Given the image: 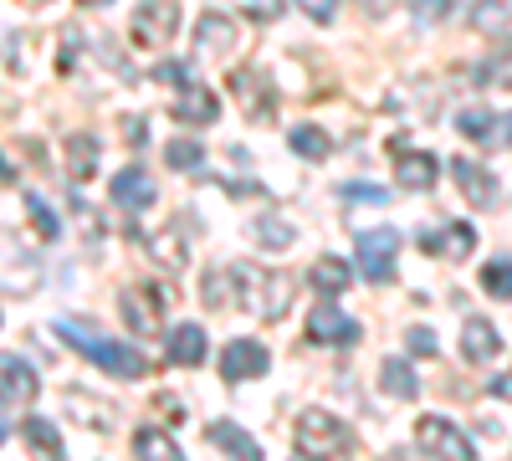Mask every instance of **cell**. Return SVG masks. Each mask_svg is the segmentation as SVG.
Wrapping results in <instances>:
<instances>
[{
	"label": "cell",
	"instance_id": "obj_25",
	"mask_svg": "<svg viewBox=\"0 0 512 461\" xmlns=\"http://www.w3.org/2000/svg\"><path fill=\"white\" fill-rule=\"evenodd\" d=\"M205 441H210V446H221V451H231V456L262 461V446H256L241 426H231V421H210V426H205Z\"/></svg>",
	"mask_w": 512,
	"mask_h": 461
},
{
	"label": "cell",
	"instance_id": "obj_35",
	"mask_svg": "<svg viewBox=\"0 0 512 461\" xmlns=\"http://www.w3.org/2000/svg\"><path fill=\"white\" fill-rule=\"evenodd\" d=\"M149 257H154V262H164L169 272H180V267H185V251H180V241L169 236V231L149 236Z\"/></svg>",
	"mask_w": 512,
	"mask_h": 461
},
{
	"label": "cell",
	"instance_id": "obj_13",
	"mask_svg": "<svg viewBox=\"0 0 512 461\" xmlns=\"http://www.w3.org/2000/svg\"><path fill=\"white\" fill-rule=\"evenodd\" d=\"M451 180L461 185V195L477 205V211H492L497 205V175L477 159H451Z\"/></svg>",
	"mask_w": 512,
	"mask_h": 461
},
{
	"label": "cell",
	"instance_id": "obj_1",
	"mask_svg": "<svg viewBox=\"0 0 512 461\" xmlns=\"http://www.w3.org/2000/svg\"><path fill=\"white\" fill-rule=\"evenodd\" d=\"M57 339H62L67 349H77L82 359H93L98 369L118 374V380H144V374H149V359H144L139 349H128V344L108 339V333H98L93 323H77V318H57Z\"/></svg>",
	"mask_w": 512,
	"mask_h": 461
},
{
	"label": "cell",
	"instance_id": "obj_15",
	"mask_svg": "<svg viewBox=\"0 0 512 461\" xmlns=\"http://www.w3.org/2000/svg\"><path fill=\"white\" fill-rule=\"evenodd\" d=\"M210 354V333L200 323H180V328H169V339H164V359L169 364H180V369H195L205 364Z\"/></svg>",
	"mask_w": 512,
	"mask_h": 461
},
{
	"label": "cell",
	"instance_id": "obj_32",
	"mask_svg": "<svg viewBox=\"0 0 512 461\" xmlns=\"http://www.w3.org/2000/svg\"><path fill=\"white\" fill-rule=\"evenodd\" d=\"M456 129L472 139V144H497V129H502V123H497L487 108H466V113L456 118Z\"/></svg>",
	"mask_w": 512,
	"mask_h": 461
},
{
	"label": "cell",
	"instance_id": "obj_41",
	"mask_svg": "<svg viewBox=\"0 0 512 461\" xmlns=\"http://www.w3.org/2000/svg\"><path fill=\"white\" fill-rule=\"evenodd\" d=\"M344 195H349V200H369V205H384V200H390V190H379V185H349Z\"/></svg>",
	"mask_w": 512,
	"mask_h": 461
},
{
	"label": "cell",
	"instance_id": "obj_48",
	"mask_svg": "<svg viewBox=\"0 0 512 461\" xmlns=\"http://www.w3.org/2000/svg\"><path fill=\"white\" fill-rule=\"evenodd\" d=\"M77 6H113V0H77Z\"/></svg>",
	"mask_w": 512,
	"mask_h": 461
},
{
	"label": "cell",
	"instance_id": "obj_12",
	"mask_svg": "<svg viewBox=\"0 0 512 461\" xmlns=\"http://www.w3.org/2000/svg\"><path fill=\"white\" fill-rule=\"evenodd\" d=\"M154 200H159V185L149 180V170H139V164H128L123 175H113V205H118V211L139 216V211H149Z\"/></svg>",
	"mask_w": 512,
	"mask_h": 461
},
{
	"label": "cell",
	"instance_id": "obj_46",
	"mask_svg": "<svg viewBox=\"0 0 512 461\" xmlns=\"http://www.w3.org/2000/svg\"><path fill=\"white\" fill-rule=\"evenodd\" d=\"M0 185H16V170H11L6 159H0Z\"/></svg>",
	"mask_w": 512,
	"mask_h": 461
},
{
	"label": "cell",
	"instance_id": "obj_50",
	"mask_svg": "<svg viewBox=\"0 0 512 461\" xmlns=\"http://www.w3.org/2000/svg\"><path fill=\"white\" fill-rule=\"evenodd\" d=\"M507 144H512V118H507Z\"/></svg>",
	"mask_w": 512,
	"mask_h": 461
},
{
	"label": "cell",
	"instance_id": "obj_8",
	"mask_svg": "<svg viewBox=\"0 0 512 461\" xmlns=\"http://www.w3.org/2000/svg\"><path fill=\"white\" fill-rule=\"evenodd\" d=\"M395 257H400V231L379 226V231L359 236V272H364V282H374V287L395 282Z\"/></svg>",
	"mask_w": 512,
	"mask_h": 461
},
{
	"label": "cell",
	"instance_id": "obj_10",
	"mask_svg": "<svg viewBox=\"0 0 512 461\" xmlns=\"http://www.w3.org/2000/svg\"><path fill=\"white\" fill-rule=\"evenodd\" d=\"M231 93H236V103L246 108V118H251V123H267V118H272L277 93H272L267 72H256V67H236V72H231Z\"/></svg>",
	"mask_w": 512,
	"mask_h": 461
},
{
	"label": "cell",
	"instance_id": "obj_19",
	"mask_svg": "<svg viewBox=\"0 0 512 461\" xmlns=\"http://www.w3.org/2000/svg\"><path fill=\"white\" fill-rule=\"evenodd\" d=\"M420 246L431 251V257H456V262H461V257H472V251H477V231L466 226V221H456V226H446L441 236H436V231H425Z\"/></svg>",
	"mask_w": 512,
	"mask_h": 461
},
{
	"label": "cell",
	"instance_id": "obj_22",
	"mask_svg": "<svg viewBox=\"0 0 512 461\" xmlns=\"http://www.w3.org/2000/svg\"><path fill=\"white\" fill-rule=\"evenodd\" d=\"M308 282L323 292V298H338V292H349V282H354V267H349L344 257H318V262L308 267Z\"/></svg>",
	"mask_w": 512,
	"mask_h": 461
},
{
	"label": "cell",
	"instance_id": "obj_21",
	"mask_svg": "<svg viewBox=\"0 0 512 461\" xmlns=\"http://www.w3.org/2000/svg\"><path fill=\"white\" fill-rule=\"evenodd\" d=\"M195 47L200 52H231L236 47V21L221 16V11H205L200 26H195Z\"/></svg>",
	"mask_w": 512,
	"mask_h": 461
},
{
	"label": "cell",
	"instance_id": "obj_26",
	"mask_svg": "<svg viewBox=\"0 0 512 461\" xmlns=\"http://www.w3.org/2000/svg\"><path fill=\"white\" fill-rule=\"evenodd\" d=\"M472 26L482 36H512V0H477V6H472Z\"/></svg>",
	"mask_w": 512,
	"mask_h": 461
},
{
	"label": "cell",
	"instance_id": "obj_45",
	"mask_svg": "<svg viewBox=\"0 0 512 461\" xmlns=\"http://www.w3.org/2000/svg\"><path fill=\"white\" fill-rule=\"evenodd\" d=\"M492 395H497V400H512V369L492 380Z\"/></svg>",
	"mask_w": 512,
	"mask_h": 461
},
{
	"label": "cell",
	"instance_id": "obj_40",
	"mask_svg": "<svg viewBox=\"0 0 512 461\" xmlns=\"http://www.w3.org/2000/svg\"><path fill=\"white\" fill-rule=\"evenodd\" d=\"M154 77H159V82H175V88H190V82H195L185 62H164V67H159Z\"/></svg>",
	"mask_w": 512,
	"mask_h": 461
},
{
	"label": "cell",
	"instance_id": "obj_2",
	"mask_svg": "<svg viewBox=\"0 0 512 461\" xmlns=\"http://www.w3.org/2000/svg\"><path fill=\"white\" fill-rule=\"evenodd\" d=\"M226 272H231V282L241 287V303L262 318V323L287 318V308H292V282H287L282 272H267V267H256V262H231Z\"/></svg>",
	"mask_w": 512,
	"mask_h": 461
},
{
	"label": "cell",
	"instance_id": "obj_31",
	"mask_svg": "<svg viewBox=\"0 0 512 461\" xmlns=\"http://www.w3.org/2000/svg\"><path fill=\"white\" fill-rule=\"evenodd\" d=\"M21 436L36 456H62V436H57V426L47 421V415H31V421L21 426Z\"/></svg>",
	"mask_w": 512,
	"mask_h": 461
},
{
	"label": "cell",
	"instance_id": "obj_38",
	"mask_svg": "<svg viewBox=\"0 0 512 461\" xmlns=\"http://www.w3.org/2000/svg\"><path fill=\"white\" fill-rule=\"evenodd\" d=\"M297 6H303V16L318 21V26H328V21L338 16V0H297Z\"/></svg>",
	"mask_w": 512,
	"mask_h": 461
},
{
	"label": "cell",
	"instance_id": "obj_33",
	"mask_svg": "<svg viewBox=\"0 0 512 461\" xmlns=\"http://www.w3.org/2000/svg\"><path fill=\"white\" fill-rule=\"evenodd\" d=\"M26 211H31V226L41 231V241H57L62 236V221L47 200H41V190H26Z\"/></svg>",
	"mask_w": 512,
	"mask_h": 461
},
{
	"label": "cell",
	"instance_id": "obj_11",
	"mask_svg": "<svg viewBox=\"0 0 512 461\" xmlns=\"http://www.w3.org/2000/svg\"><path fill=\"white\" fill-rule=\"evenodd\" d=\"M267 369H272V354H267L262 339H236V344H226V354H221V374H226L231 385L262 380Z\"/></svg>",
	"mask_w": 512,
	"mask_h": 461
},
{
	"label": "cell",
	"instance_id": "obj_27",
	"mask_svg": "<svg viewBox=\"0 0 512 461\" xmlns=\"http://www.w3.org/2000/svg\"><path fill=\"white\" fill-rule=\"evenodd\" d=\"M251 236H256V246H267V251H287L292 241H297V231H292V221H282L277 211H262L251 221Z\"/></svg>",
	"mask_w": 512,
	"mask_h": 461
},
{
	"label": "cell",
	"instance_id": "obj_29",
	"mask_svg": "<svg viewBox=\"0 0 512 461\" xmlns=\"http://www.w3.org/2000/svg\"><path fill=\"white\" fill-rule=\"evenodd\" d=\"M134 456H144V461H180V446L159 426H144V431H134Z\"/></svg>",
	"mask_w": 512,
	"mask_h": 461
},
{
	"label": "cell",
	"instance_id": "obj_4",
	"mask_svg": "<svg viewBox=\"0 0 512 461\" xmlns=\"http://www.w3.org/2000/svg\"><path fill=\"white\" fill-rule=\"evenodd\" d=\"M118 313H123V328L139 333V339H164V313H169V292L139 282V287H123L118 292Z\"/></svg>",
	"mask_w": 512,
	"mask_h": 461
},
{
	"label": "cell",
	"instance_id": "obj_47",
	"mask_svg": "<svg viewBox=\"0 0 512 461\" xmlns=\"http://www.w3.org/2000/svg\"><path fill=\"white\" fill-rule=\"evenodd\" d=\"M6 441H11V426H6V421H0V446H6Z\"/></svg>",
	"mask_w": 512,
	"mask_h": 461
},
{
	"label": "cell",
	"instance_id": "obj_36",
	"mask_svg": "<svg viewBox=\"0 0 512 461\" xmlns=\"http://www.w3.org/2000/svg\"><path fill=\"white\" fill-rule=\"evenodd\" d=\"M482 82H487V88H507V93H512V47L497 52V57L482 67Z\"/></svg>",
	"mask_w": 512,
	"mask_h": 461
},
{
	"label": "cell",
	"instance_id": "obj_24",
	"mask_svg": "<svg viewBox=\"0 0 512 461\" xmlns=\"http://www.w3.org/2000/svg\"><path fill=\"white\" fill-rule=\"evenodd\" d=\"M379 390L395 395V400H415V395H420L415 364H410V359H384V364H379Z\"/></svg>",
	"mask_w": 512,
	"mask_h": 461
},
{
	"label": "cell",
	"instance_id": "obj_30",
	"mask_svg": "<svg viewBox=\"0 0 512 461\" xmlns=\"http://www.w3.org/2000/svg\"><path fill=\"white\" fill-rule=\"evenodd\" d=\"M164 164H169V170H180V175H200L205 170V149L195 139H169L164 144Z\"/></svg>",
	"mask_w": 512,
	"mask_h": 461
},
{
	"label": "cell",
	"instance_id": "obj_42",
	"mask_svg": "<svg viewBox=\"0 0 512 461\" xmlns=\"http://www.w3.org/2000/svg\"><path fill=\"white\" fill-rule=\"evenodd\" d=\"M359 6H364V16H369V21H384V16H390V11L400 6V0H359Z\"/></svg>",
	"mask_w": 512,
	"mask_h": 461
},
{
	"label": "cell",
	"instance_id": "obj_14",
	"mask_svg": "<svg viewBox=\"0 0 512 461\" xmlns=\"http://www.w3.org/2000/svg\"><path fill=\"white\" fill-rule=\"evenodd\" d=\"M41 390L36 369L21 354H0V405H31Z\"/></svg>",
	"mask_w": 512,
	"mask_h": 461
},
{
	"label": "cell",
	"instance_id": "obj_23",
	"mask_svg": "<svg viewBox=\"0 0 512 461\" xmlns=\"http://www.w3.org/2000/svg\"><path fill=\"white\" fill-rule=\"evenodd\" d=\"M98 154H103L98 134H72L67 139V175L72 180H93L98 175Z\"/></svg>",
	"mask_w": 512,
	"mask_h": 461
},
{
	"label": "cell",
	"instance_id": "obj_44",
	"mask_svg": "<svg viewBox=\"0 0 512 461\" xmlns=\"http://www.w3.org/2000/svg\"><path fill=\"white\" fill-rule=\"evenodd\" d=\"M123 129H128V144H134V149H144V139H149V134H144V118H128Z\"/></svg>",
	"mask_w": 512,
	"mask_h": 461
},
{
	"label": "cell",
	"instance_id": "obj_16",
	"mask_svg": "<svg viewBox=\"0 0 512 461\" xmlns=\"http://www.w3.org/2000/svg\"><path fill=\"white\" fill-rule=\"evenodd\" d=\"M221 118V98L205 88V82H190V88H180L175 98V123H185V129H205V123Z\"/></svg>",
	"mask_w": 512,
	"mask_h": 461
},
{
	"label": "cell",
	"instance_id": "obj_43",
	"mask_svg": "<svg viewBox=\"0 0 512 461\" xmlns=\"http://www.w3.org/2000/svg\"><path fill=\"white\" fill-rule=\"evenodd\" d=\"M251 16H256V21H272V16H282V0H256Z\"/></svg>",
	"mask_w": 512,
	"mask_h": 461
},
{
	"label": "cell",
	"instance_id": "obj_34",
	"mask_svg": "<svg viewBox=\"0 0 512 461\" xmlns=\"http://www.w3.org/2000/svg\"><path fill=\"white\" fill-rule=\"evenodd\" d=\"M482 287L492 292V298L512 303V257H497V262H487V267H482Z\"/></svg>",
	"mask_w": 512,
	"mask_h": 461
},
{
	"label": "cell",
	"instance_id": "obj_17",
	"mask_svg": "<svg viewBox=\"0 0 512 461\" xmlns=\"http://www.w3.org/2000/svg\"><path fill=\"white\" fill-rule=\"evenodd\" d=\"M461 354L472 359V364H492L497 354H502V333L492 328V318H466L461 323Z\"/></svg>",
	"mask_w": 512,
	"mask_h": 461
},
{
	"label": "cell",
	"instance_id": "obj_18",
	"mask_svg": "<svg viewBox=\"0 0 512 461\" xmlns=\"http://www.w3.org/2000/svg\"><path fill=\"white\" fill-rule=\"evenodd\" d=\"M62 405H67V415L77 426H93V431H113L118 421H113V405L108 400H98V395H82V390H62Z\"/></svg>",
	"mask_w": 512,
	"mask_h": 461
},
{
	"label": "cell",
	"instance_id": "obj_37",
	"mask_svg": "<svg viewBox=\"0 0 512 461\" xmlns=\"http://www.w3.org/2000/svg\"><path fill=\"white\" fill-rule=\"evenodd\" d=\"M405 344H410V354H415V359H431V354H441V344H436V333L425 328V323L405 333Z\"/></svg>",
	"mask_w": 512,
	"mask_h": 461
},
{
	"label": "cell",
	"instance_id": "obj_6",
	"mask_svg": "<svg viewBox=\"0 0 512 461\" xmlns=\"http://www.w3.org/2000/svg\"><path fill=\"white\" fill-rule=\"evenodd\" d=\"M415 446L420 456H451V461H477V446L461 426H451L446 415H420L415 421Z\"/></svg>",
	"mask_w": 512,
	"mask_h": 461
},
{
	"label": "cell",
	"instance_id": "obj_28",
	"mask_svg": "<svg viewBox=\"0 0 512 461\" xmlns=\"http://www.w3.org/2000/svg\"><path fill=\"white\" fill-rule=\"evenodd\" d=\"M287 144H292V154H303V159H328L333 154V139H328V129H318V123H297V129H287Z\"/></svg>",
	"mask_w": 512,
	"mask_h": 461
},
{
	"label": "cell",
	"instance_id": "obj_20",
	"mask_svg": "<svg viewBox=\"0 0 512 461\" xmlns=\"http://www.w3.org/2000/svg\"><path fill=\"white\" fill-rule=\"evenodd\" d=\"M395 180H400V190L425 195V190H436L441 164H436V154H405V159H400V170H395Z\"/></svg>",
	"mask_w": 512,
	"mask_h": 461
},
{
	"label": "cell",
	"instance_id": "obj_39",
	"mask_svg": "<svg viewBox=\"0 0 512 461\" xmlns=\"http://www.w3.org/2000/svg\"><path fill=\"white\" fill-rule=\"evenodd\" d=\"M420 21H446L451 16V0H415V6H410Z\"/></svg>",
	"mask_w": 512,
	"mask_h": 461
},
{
	"label": "cell",
	"instance_id": "obj_7",
	"mask_svg": "<svg viewBox=\"0 0 512 461\" xmlns=\"http://www.w3.org/2000/svg\"><path fill=\"white\" fill-rule=\"evenodd\" d=\"M180 31V6L175 0H144V6L134 11V21H128V41L134 47H169Z\"/></svg>",
	"mask_w": 512,
	"mask_h": 461
},
{
	"label": "cell",
	"instance_id": "obj_3",
	"mask_svg": "<svg viewBox=\"0 0 512 461\" xmlns=\"http://www.w3.org/2000/svg\"><path fill=\"white\" fill-rule=\"evenodd\" d=\"M292 451L297 456H344V451H354V431L328 410H303L292 426Z\"/></svg>",
	"mask_w": 512,
	"mask_h": 461
},
{
	"label": "cell",
	"instance_id": "obj_49",
	"mask_svg": "<svg viewBox=\"0 0 512 461\" xmlns=\"http://www.w3.org/2000/svg\"><path fill=\"white\" fill-rule=\"evenodd\" d=\"M21 6H47V0H21Z\"/></svg>",
	"mask_w": 512,
	"mask_h": 461
},
{
	"label": "cell",
	"instance_id": "obj_9",
	"mask_svg": "<svg viewBox=\"0 0 512 461\" xmlns=\"http://www.w3.org/2000/svg\"><path fill=\"white\" fill-rule=\"evenodd\" d=\"M359 318H349V313H338L333 308V298L328 303H318L313 308V318H308V339L313 344H328V349H354L359 344Z\"/></svg>",
	"mask_w": 512,
	"mask_h": 461
},
{
	"label": "cell",
	"instance_id": "obj_5",
	"mask_svg": "<svg viewBox=\"0 0 512 461\" xmlns=\"http://www.w3.org/2000/svg\"><path fill=\"white\" fill-rule=\"evenodd\" d=\"M36 287H41L36 251H26V241L16 231L0 226V292H11V298H31Z\"/></svg>",
	"mask_w": 512,
	"mask_h": 461
}]
</instances>
